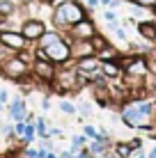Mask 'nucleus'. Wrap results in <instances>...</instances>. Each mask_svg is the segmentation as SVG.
<instances>
[{
    "label": "nucleus",
    "instance_id": "nucleus-1",
    "mask_svg": "<svg viewBox=\"0 0 156 158\" xmlns=\"http://www.w3.org/2000/svg\"><path fill=\"white\" fill-rule=\"evenodd\" d=\"M83 19H85V9L76 0H67V2L57 5V9L53 12V23L57 28H71L74 23H78Z\"/></svg>",
    "mask_w": 156,
    "mask_h": 158
},
{
    "label": "nucleus",
    "instance_id": "nucleus-2",
    "mask_svg": "<svg viewBox=\"0 0 156 158\" xmlns=\"http://www.w3.org/2000/svg\"><path fill=\"white\" fill-rule=\"evenodd\" d=\"M147 115L138 108V103L133 101V103H129V106H124V110H122V122L126 124V126H131V128H142V126H147Z\"/></svg>",
    "mask_w": 156,
    "mask_h": 158
},
{
    "label": "nucleus",
    "instance_id": "nucleus-3",
    "mask_svg": "<svg viewBox=\"0 0 156 158\" xmlns=\"http://www.w3.org/2000/svg\"><path fill=\"white\" fill-rule=\"evenodd\" d=\"M44 51H46V60H51V62H55V64H62V62H67V60L71 57V53H69V41H64V39H57V41L48 44Z\"/></svg>",
    "mask_w": 156,
    "mask_h": 158
},
{
    "label": "nucleus",
    "instance_id": "nucleus-4",
    "mask_svg": "<svg viewBox=\"0 0 156 158\" xmlns=\"http://www.w3.org/2000/svg\"><path fill=\"white\" fill-rule=\"evenodd\" d=\"M2 73L7 76V78L21 80L25 73H28V62L21 60V57H9V60H5V64H2Z\"/></svg>",
    "mask_w": 156,
    "mask_h": 158
},
{
    "label": "nucleus",
    "instance_id": "nucleus-5",
    "mask_svg": "<svg viewBox=\"0 0 156 158\" xmlns=\"http://www.w3.org/2000/svg\"><path fill=\"white\" fill-rule=\"evenodd\" d=\"M0 44H2L7 51H23L28 39H25L23 35H19V32H0Z\"/></svg>",
    "mask_w": 156,
    "mask_h": 158
},
{
    "label": "nucleus",
    "instance_id": "nucleus-6",
    "mask_svg": "<svg viewBox=\"0 0 156 158\" xmlns=\"http://www.w3.org/2000/svg\"><path fill=\"white\" fill-rule=\"evenodd\" d=\"M69 35H71L74 39H90L92 35H96V30H94L92 21L83 19V21H78V23H74L71 28H69Z\"/></svg>",
    "mask_w": 156,
    "mask_h": 158
},
{
    "label": "nucleus",
    "instance_id": "nucleus-7",
    "mask_svg": "<svg viewBox=\"0 0 156 158\" xmlns=\"http://www.w3.org/2000/svg\"><path fill=\"white\" fill-rule=\"evenodd\" d=\"M69 53H71V57H76V60L94 55L92 41L90 39H74V41H69Z\"/></svg>",
    "mask_w": 156,
    "mask_h": 158
},
{
    "label": "nucleus",
    "instance_id": "nucleus-8",
    "mask_svg": "<svg viewBox=\"0 0 156 158\" xmlns=\"http://www.w3.org/2000/svg\"><path fill=\"white\" fill-rule=\"evenodd\" d=\"M46 32V25L41 23L39 19H30V21H25L23 23V30H21V35L25 37V39H32V41H37L41 35Z\"/></svg>",
    "mask_w": 156,
    "mask_h": 158
},
{
    "label": "nucleus",
    "instance_id": "nucleus-9",
    "mask_svg": "<svg viewBox=\"0 0 156 158\" xmlns=\"http://www.w3.org/2000/svg\"><path fill=\"white\" fill-rule=\"evenodd\" d=\"M35 76L41 80H55V62H51V60H37Z\"/></svg>",
    "mask_w": 156,
    "mask_h": 158
},
{
    "label": "nucleus",
    "instance_id": "nucleus-10",
    "mask_svg": "<svg viewBox=\"0 0 156 158\" xmlns=\"http://www.w3.org/2000/svg\"><path fill=\"white\" fill-rule=\"evenodd\" d=\"M99 67H101V60L94 57V55H87V57H80V60H78V73H80V76L92 73V71H96Z\"/></svg>",
    "mask_w": 156,
    "mask_h": 158
},
{
    "label": "nucleus",
    "instance_id": "nucleus-11",
    "mask_svg": "<svg viewBox=\"0 0 156 158\" xmlns=\"http://www.w3.org/2000/svg\"><path fill=\"white\" fill-rule=\"evenodd\" d=\"M101 71H103L106 78H120V76L124 73L117 60H103V62H101Z\"/></svg>",
    "mask_w": 156,
    "mask_h": 158
},
{
    "label": "nucleus",
    "instance_id": "nucleus-12",
    "mask_svg": "<svg viewBox=\"0 0 156 158\" xmlns=\"http://www.w3.org/2000/svg\"><path fill=\"white\" fill-rule=\"evenodd\" d=\"M138 32H140L142 39L156 41V23L154 21H140V23H138Z\"/></svg>",
    "mask_w": 156,
    "mask_h": 158
},
{
    "label": "nucleus",
    "instance_id": "nucleus-13",
    "mask_svg": "<svg viewBox=\"0 0 156 158\" xmlns=\"http://www.w3.org/2000/svg\"><path fill=\"white\" fill-rule=\"evenodd\" d=\"M9 115H12V119H16V122H21V119L25 117V103H23V99H14L12 108H9Z\"/></svg>",
    "mask_w": 156,
    "mask_h": 158
},
{
    "label": "nucleus",
    "instance_id": "nucleus-14",
    "mask_svg": "<svg viewBox=\"0 0 156 158\" xmlns=\"http://www.w3.org/2000/svg\"><path fill=\"white\" fill-rule=\"evenodd\" d=\"M99 60H101V62H103V60H120V53H117L112 46H108V44H106V46L99 51Z\"/></svg>",
    "mask_w": 156,
    "mask_h": 158
},
{
    "label": "nucleus",
    "instance_id": "nucleus-15",
    "mask_svg": "<svg viewBox=\"0 0 156 158\" xmlns=\"http://www.w3.org/2000/svg\"><path fill=\"white\" fill-rule=\"evenodd\" d=\"M57 39H62L57 32H44V35L39 37V44H41V48H46L48 44H53V41H57Z\"/></svg>",
    "mask_w": 156,
    "mask_h": 158
},
{
    "label": "nucleus",
    "instance_id": "nucleus-16",
    "mask_svg": "<svg viewBox=\"0 0 156 158\" xmlns=\"http://www.w3.org/2000/svg\"><path fill=\"white\" fill-rule=\"evenodd\" d=\"M115 154L120 156V158H129V156L133 154V149H131V144H129V142H120V144L115 147Z\"/></svg>",
    "mask_w": 156,
    "mask_h": 158
},
{
    "label": "nucleus",
    "instance_id": "nucleus-17",
    "mask_svg": "<svg viewBox=\"0 0 156 158\" xmlns=\"http://www.w3.org/2000/svg\"><path fill=\"white\" fill-rule=\"evenodd\" d=\"M90 41H92V48H94V53H99L101 48H103L106 44H108V41L103 39V37H101V35H92V37H90Z\"/></svg>",
    "mask_w": 156,
    "mask_h": 158
},
{
    "label": "nucleus",
    "instance_id": "nucleus-18",
    "mask_svg": "<svg viewBox=\"0 0 156 158\" xmlns=\"http://www.w3.org/2000/svg\"><path fill=\"white\" fill-rule=\"evenodd\" d=\"M9 14H14V2L0 0V16H9Z\"/></svg>",
    "mask_w": 156,
    "mask_h": 158
},
{
    "label": "nucleus",
    "instance_id": "nucleus-19",
    "mask_svg": "<svg viewBox=\"0 0 156 158\" xmlns=\"http://www.w3.org/2000/svg\"><path fill=\"white\" fill-rule=\"evenodd\" d=\"M35 128H37V126H35L32 122H30V124H25V131H23V140H25V142H30V140L35 138V133H37Z\"/></svg>",
    "mask_w": 156,
    "mask_h": 158
},
{
    "label": "nucleus",
    "instance_id": "nucleus-20",
    "mask_svg": "<svg viewBox=\"0 0 156 158\" xmlns=\"http://www.w3.org/2000/svg\"><path fill=\"white\" fill-rule=\"evenodd\" d=\"M60 110L64 112V115H74V112H76V106H74V103H69V101H62V103H60Z\"/></svg>",
    "mask_w": 156,
    "mask_h": 158
},
{
    "label": "nucleus",
    "instance_id": "nucleus-21",
    "mask_svg": "<svg viewBox=\"0 0 156 158\" xmlns=\"http://www.w3.org/2000/svg\"><path fill=\"white\" fill-rule=\"evenodd\" d=\"M103 142H106V140H94L92 147H90V151H92V154H103V149H106Z\"/></svg>",
    "mask_w": 156,
    "mask_h": 158
},
{
    "label": "nucleus",
    "instance_id": "nucleus-22",
    "mask_svg": "<svg viewBox=\"0 0 156 158\" xmlns=\"http://www.w3.org/2000/svg\"><path fill=\"white\" fill-rule=\"evenodd\" d=\"M133 2L142 9H156V0H133Z\"/></svg>",
    "mask_w": 156,
    "mask_h": 158
},
{
    "label": "nucleus",
    "instance_id": "nucleus-23",
    "mask_svg": "<svg viewBox=\"0 0 156 158\" xmlns=\"http://www.w3.org/2000/svg\"><path fill=\"white\" fill-rule=\"evenodd\" d=\"M35 126H37V133H39V135H44V138L48 135V131H46V122H44V119H37Z\"/></svg>",
    "mask_w": 156,
    "mask_h": 158
},
{
    "label": "nucleus",
    "instance_id": "nucleus-24",
    "mask_svg": "<svg viewBox=\"0 0 156 158\" xmlns=\"http://www.w3.org/2000/svg\"><path fill=\"white\" fill-rule=\"evenodd\" d=\"M23 131H25V124H23V122H16V126H14V133L23 138Z\"/></svg>",
    "mask_w": 156,
    "mask_h": 158
},
{
    "label": "nucleus",
    "instance_id": "nucleus-25",
    "mask_svg": "<svg viewBox=\"0 0 156 158\" xmlns=\"http://www.w3.org/2000/svg\"><path fill=\"white\" fill-rule=\"evenodd\" d=\"M85 135H87V138H92V140L99 138V133L94 131V126H87V128H85Z\"/></svg>",
    "mask_w": 156,
    "mask_h": 158
},
{
    "label": "nucleus",
    "instance_id": "nucleus-26",
    "mask_svg": "<svg viewBox=\"0 0 156 158\" xmlns=\"http://www.w3.org/2000/svg\"><path fill=\"white\" fill-rule=\"evenodd\" d=\"M99 5H103V7H117L120 0H99Z\"/></svg>",
    "mask_w": 156,
    "mask_h": 158
},
{
    "label": "nucleus",
    "instance_id": "nucleus-27",
    "mask_svg": "<svg viewBox=\"0 0 156 158\" xmlns=\"http://www.w3.org/2000/svg\"><path fill=\"white\" fill-rule=\"evenodd\" d=\"M78 110H80V115H85V117H87L90 112H92V110H90V106H87V103H80V106H78Z\"/></svg>",
    "mask_w": 156,
    "mask_h": 158
},
{
    "label": "nucleus",
    "instance_id": "nucleus-28",
    "mask_svg": "<svg viewBox=\"0 0 156 158\" xmlns=\"http://www.w3.org/2000/svg\"><path fill=\"white\" fill-rule=\"evenodd\" d=\"M115 35H117V39H122V41H126V32H124V30H122V28H120V25H117V28H115Z\"/></svg>",
    "mask_w": 156,
    "mask_h": 158
},
{
    "label": "nucleus",
    "instance_id": "nucleus-29",
    "mask_svg": "<svg viewBox=\"0 0 156 158\" xmlns=\"http://www.w3.org/2000/svg\"><path fill=\"white\" fill-rule=\"evenodd\" d=\"M103 19L108 21V23H112V21H117V16H115V12H106V14H103Z\"/></svg>",
    "mask_w": 156,
    "mask_h": 158
},
{
    "label": "nucleus",
    "instance_id": "nucleus-30",
    "mask_svg": "<svg viewBox=\"0 0 156 158\" xmlns=\"http://www.w3.org/2000/svg\"><path fill=\"white\" fill-rule=\"evenodd\" d=\"M129 144H131V149H133V151H136V149H140V140H131Z\"/></svg>",
    "mask_w": 156,
    "mask_h": 158
},
{
    "label": "nucleus",
    "instance_id": "nucleus-31",
    "mask_svg": "<svg viewBox=\"0 0 156 158\" xmlns=\"http://www.w3.org/2000/svg\"><path fill=\"white\" fill-rule=\"evenodd\" d=\"M83 142H85V138H80V135H76V138H74V144H78V147H80Z\"/></svg>",
    "mask_w": 156,
    "mask_h": 158
},
{
    "label": "nucleus",
    "instance_id": "nucleus-32",
    "mask_svg": "<svg viewBox=\"0 0 156 158\" xmlns=\"http://www.w3.org/2000/svg\"><path fill=\"white\" fill-rule=\"evenodd\" d=\"M96 5H99V0H87V7H90V9H94Z\"/></svg>",
    "mask_w": 156,
    "mask_h": 158
},
{
    "label": "nucleus",
    "instance_id": "nucleus-33",
    "mask_svg": "<svg viewBox=\"0 0 156 158\" xmlns=\"http://www.w3.org/2000/svg\"><path fill=\"white\" fill-rule=\"evenodd\" d=\"M136 158H145V154H142L140 149H136Z\"/></svg>",
    "mask_w": 156,
    "mask_h": 158
},
{
    "label": "nucleus",
    "instance_id": "nucleus-34",
    "mask_svg": "<svg viewBox=\"0 0 156 158\" xmlns=\"http://www.w3.org/2000/svg\"><path fill=\"white\" fill-rule=\"evenodd\" d=\"M149 158H156V147H154L152 151H149Z\"/></svg>",
    "mask_w": 156,
    "mask_h": 158
},
{
    "label": "nucleus",
    "instance_id": "nucleus-35",
    "mask_svg": "<svg viewBox=\"0 0 156 158\" xmlns=\"http://www.w3.org/2000/svg\"><path fill=\"white\" fill-rule=\"evenodd\" d=\"M41 2H44V5H53V0H41Z\"/></svg>",
    "mask_w": 156,
    "mask_h": 158
},
{
    "label": "nucleus",
    "instance_id": "nucleus-36",
    "mask_svg": "<svg viewBox=\"0 0 156 158\" xmlns=\"http://www.w3.org/2000/svg\"><path fill=\"white\" fill-rule=\"evenodd\" d=\"M46 158H57L55 154H46Z\"/></svg>",
    "mask_w": 156,
    "mask_h": 158
},
{
    "label": "nucleus",
    "instance_id": "nucleus-37",
    "mask_svg": "<svg viewBox=\"0 0 156 158\" xmlns=\"http://www.w3.org/2000/svg\"><path fill=\"white\" fill-rule=\"evenodd\" d=\"M21 2H25V5H30V2H32V0H21Z\"/></svg>",
    "mask_w": 156,
    "mask_h": 158
},
{
    "label": "nucleus",
    "instance_id": "nucleus-38",
    "mask_svg": "<svg viewBox=\"0 0 156 158\" xmlns=\"http://www.w3.org/2000/svg\"><path fill=\"white\" fill-rule=\"evenodd\" d=\"M0 112H2V103H0Z\"/></svg>",
    "mask_w": 156,
    "mask_h": 158
}]
</instances>
